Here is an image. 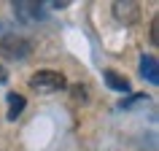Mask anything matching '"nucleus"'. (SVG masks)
<instances>
[{
	"instance_id": "1",
	"label": "nucleus",
	"mask_w": 159,
	"mask_h": 151,
	"mask_svg": "<svg viewBox=\"0 0 159 151\" xmlns=\"http://www.w3.org/2000/svg\"><path fill=\"white\" fill-rule=\"evenodd\" d=\"M65 86V76L57 73V70H38V73L30 78V89L38 94H54Z\"/></svg>"
},
{
	"instance_id": "2",
	"label": "nucleus",
	"mask_w": 159,
	"mask_h": 151,
	"mask_svg": "<svg viewBox=\"0 0 159 151\" xmlns=\"http://www.w3.org/2000/svg\"><path fill=\"white\" fill-rule=\"evenodd\" d=\"M30 51H33V43L19 38V35H6L0 41V54L6 59H25Z\"/></svg>"
},
{
	"instance_id": "3",
	"label": "nucleus",
	"mask_w": 159,
	"mask_h": 151,
	"mask_svg": "<svg viewBox=\"0 0 159 151\" xmlns=\"http://www.w3.org/2000/svg\"><path fill=\"white\" fill-rule=\"evenodd\" d=\"M43 3L38 0H14V14H16L22 22H35V19H41L43 14Z\"/></svg>"
},
{
	"instance_id": "4",
	"label": "nucleus",
	"mask_w": 159,
	"mask_h": 151,
	"mask_svg": "<svg viewBox=\"0 0 159 151\" xmlns=\"http://www.w3.org/2000/svg\"><path fill=\"white\" fill-rule=\"evenodd\" d=\"M113 16L119 19V22H124V25H132V22H138L140 19V6L138 3H132V0H127V3H113Z\"/></svg>"
},
{
	"instance_id": "5",
	"label": "nucleus",
	"mask_w": 159,
	"mask_h": 151,
	"mask_svg": "<svg viewBox=\"0 0 159 151\" xmlns=\"http://www.w3.org/2000/svg\"><path fill=\"white\" fill-rule=\"evenodd\" d=\"M157 57H151V54H143L140 57V73H143V78H148L151 84H157L159 81V76H157Z\"/></svg>"
},
{
	"instance_id": "6",
	"label": "nucleus",
	"mask_w": 159,
	"mask_h": 151,
	"mask_svg": "<svg viewBox=\"0 0 159 151\" xmlns=\"http://www.w3.org/2000/svg\"><path fill=\"white\" fill-rule=\"evenodd\" d=\"M105 84L111 89H116V92H129V81L124 76H119L116 70H105Z\"/></svg>"
},
{
	"instance_id": "7",
	"label": "nucleus",
	"mask_w": 159,
	"mask_h": 151,
	"mask_svg": "<svg viewBox=\"0 0 159 151\" xmlns=\"http://www.w3.org/2000/svg\"><path fill=\"white\" fill-rule=\"evenodd\" d=\"M6 100H8V119H16L22 111H25V97L16 92H8L6 94Z\"/></svg>"
},
{
	"instance_id": "8",
	"label": "nucleus",
	"mask_w": 159,
	"mask_h": 151,
	"mask_svg": "<svg viewBox=\"0 0 159 151\" xmlns=\"http://www.w3.org/2000/svg\"><path fill=\"white\" fill-rule=\"evenodd\" d=\"M86 89H84V86H73V97H75V100H86Z\"/></svg>"
},
{
	"instance_id": "9",
	"label": "nucleus",
	"mask_w": 159,
	"mask_h": 151,
	"mask_svg": "<svg viewBox=\"0 0 159 151\" xmlns=\"http://www.w3.org/2000/svg\"><path fill=\"white\" fill-rule=\"evenodd\" d=\"M157 25H159V22L154 19V22H151V43H157Z\"/></svg>"
},
{
	"instance_id": "10",
	"label": "nucleus",
	"mask_w": 159,
	"mask_h": 151,
	"mask_svg": "<svg viewBox=\"0 0 159 151\" xmlns=\"http://www.w3.org/2000/svg\"><path fill=\"white\" fill-rule=\"evenodd\" d=\"M6 78H8V73H6V67L0 65V84H3V81H6Z\"/></svg>"
}]
</instances>
